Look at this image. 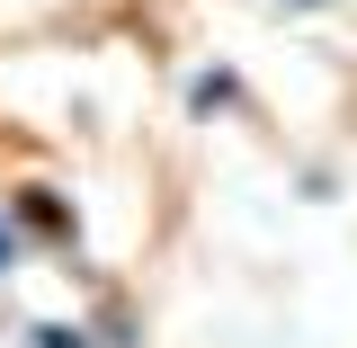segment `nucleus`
<instances>
[{"label":"nucleus","mask_w":357,"mask_h":348,"mask_svg":"<svg viewBox=\"0 0 357 348\" xmlns=\"http://www.w3.org/2000/svg\"><path fill=\"white\" fill-rule=\"evenodd\" d=\"M0 215L18 223V241H27V250H54V259H72V250H81V206H72L54 179H18Z\"/></svg>","instance_id":"1"},{"label":"nucleus","mask_w":357,"mask_h":348,"mask_svg":"<svg viewBox=\"0 0 357 348\" xmlns=\"http://www.w3.org/2000/svg\"><path fill=\"white\" fill-rule=\"evenodd\" d=\"M241 98H250V89H241L232 63H197V72H188V126H223V116H241Z\"/></svg>","instance_id":"2"},{"label":"nucleus","mask_w":357,"mask_h":348,"mask_svg":"<svg viewBox=\"0 0 357 348\" xmlns=\"http://www.w3.org/2000/svg\"><path fill=\"white\" fill-rule=\"evenodd\" d=\"M18 348H98V340H89V321H27Z\"/></svg>","instance_id":"3"},{"label":"nucleus","mask_w":357,"mask_h":348,"mask_svg":"<svg viewBox=\"0 0 357 348\" xmlns=\"http://www.w3.org/2000/svg\"><path fill=\"white\" fill-rule=\"evenodd\" d=\"M89 340H98V348H143V340H134V304H98Z\"/></svg>","instance_id":"4"},{"label":"nucleus","mask_w":357,"mask_h":348,"mask_svg":"<svg viewBox=\"0 0 357 348\" xmlns=\"http://www.w3.org/2000/svg\"><path fill=\"white\" fill-rule=\"evenodd\" d=\"M18 268H27V241H18V223L0 215V286H9V277H18Z\"/></svg>","instance_id":"5"},{"label":"nucleus","mask_w":357,"mask_h":348,"mask_svg":"<svg viewBox=\"0 0 357 348\" xmlns=\"http://www.w3.org/2000/svg\"><path fill=\"white\" fill-rule=\"evenodd\" d=\"M277 9H331V0H277Z\"/></svg>","instance_id":"6"}]
</instances>
